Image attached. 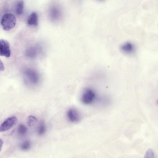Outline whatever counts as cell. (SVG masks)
Instances as JSON below:
<instances>
[{
  "label": "cell",
  "instance_id": "cell-15",
  "mask_svg": "<svg viewBox=\"0 0 158 158\" xmlns=\"http://www.w3.org/2000/svg\"><path fill=\"white\" fill-rule=\"evenodd\" d=\"M59 12L58 10L55 8H52L51 12V16L53 19L58 18L59 15Z\"/></svg>",
  "mask_w": 158,
  "mask_h": 158
},
{
  "label": "cell",
  "instance_id": "cell-9",
  "mask_svg": "<svg viewBox=\"0 0 158 158\" xmlns=\"http://www.w3.org/2000/svg\"><path fill=\"white\" fill-rule=\"evenodd\" d=\"M27 23L30 26H37L38 24V16L35 12L32 13L28 17Z\"/></svg>",
  "mask_w": 158,
  "mask_h": 158
},
{
  "label": "cell",
  "instance_id": "cell-5",
  "mask_svg": "<svg viewBox=\"0 0 158 158\" xmlns=\"http://www.w3.org/2000/svg\"><path fill=\"white\" fill-rule=\"evenodd\" d=\"M10 53L9 42L5 40H0V55L9 57L10 55Z\"/></svg>",
  "mask_w": 158,
  "mask_h": 158
},
{
  "label": "cell",
  "instance_id": "cell-10",
  "mask_svg": "<svg viewBox=\"0 0 158 158\" xmlns=\"http://www.w3.org/2000/svg\"><path fill=\"white\" fill-rule=\"evenodd\" d=\"M38 122L37 118L35 116L30 115L28 117L27 119V124L30 127H32L37 123Z\"/></svg>",
  "mask_w": 158,
  "mask_h": 158
},
{
  "label": "cell",
  "instance_id": "cell-13",
  "mask_svg": "<svg viewBox=\"0 0 158 158\" xmlns=\"http://www.w3.org/2000/svg\"><path fill=\"white\" fill-rule=\"evenodd\" d=\"M31 142L28 140L24 141L20 145V149L23 151H27L30 150L31 148Z\"/></svg>",
  "mask_w": 158,
  "mask_h": 158
},
{
  "label": "cell",
  "instance_id": "cell-8",
  "mask_svg": "<svg viewBox=\"0 0 158 158\" xmlns=\"http://www.w3.org/2000/svg\"><path fill=\"white\" fill-rule=\"evenodd\" d=\"M120 49L123 52L128 54L132 53L134 50L135 48L132 43L127 42L121 45Z\"/></svg>",
  "mask_w": 158,
  "mask_h": 158
},
{
  "label": "cell",
  "instance_id": "cell-16",
  "mask_svg": "<svg viewBox=\"0 0 158 158\" xmlns=\"http://www.w3.org/2000/svg\"><path fill=\"white\" fill-rule=\"evenodd\" d=\"M4 70V67L2 62L0 60V71Z\"/></svg>",
  "mask_w": 158,
  "mask_h": 158
},
{
  "label": "cell",
  "instance_id": "cell-7",
  "mask_svg": "<svg viewBox=\"0 0 158 158\" xmlns=\"http://www.w3.org/2000/svg\"><path fill=\"white\" fill-rule=\"evenodd\" d=\"M42 47L40 45H37L30 48L28 51V56L31 57H36L39 54L41 53L42 52Z\"/></svg>",
  "mask_w": 158,
  "mask_h": 158
},
{
  "label": "cell",
  "instance_id": "cell-17",
  "mask_svg": "<svg viewBox=\"0 0 158 158\" xmlns=\"http://www.w3.org/2000/svg\"><path fill=\"white\" fill-rule=\"evenodd\" d=\"M3 145V141L0 139V151H1Z\"/></svg>",
  "mask_w": 158,
  "mask_h": 158
},
{
  "label": "cell",
  "instance_id": "cell-11",
  "mask_svg": "<svg viewBox=\"0 0 158 158\" xmlns=\"http://www.w3.org/2000/svg\"><path fill=\"white\" fill-rule=\"evenodd\" d=\"M24 7V2L22 0L19 1L17 3L16 7V12L17 15L22 14L23 12Z\"/></svg>",
  "mask_w": 158,
  "mask_h": 158
},
{
  "label": "cell",
  "instance_id": "cell-3",
  "mask_svg": "<svg viewBox=\"0 0 158 158\" xmlns=\"http://www.w3.org/2000/svg\"><path fill=\"white\" fill-rule=\"evenodd\" d=\"M17 121V118L15 116L8 118L0 125V132L8 130L16 123Z\"/></svg>",
  "mask_w": 158,
  "mask_h": 158
},
{
  "label": "cell",
  "instance_id": "cell-6",
  "mask_svg": "<svg viewBox=\"0 0 158 158\" xmlns=\"http://www.w3.org/2000/svg\"><path fill=\"white\" fill-rule=\"evenodd\" d=\"M67 115L69 120L71 122L77 123L80 120V115L78 112L75 109H69L67 112Z\"/></svg>",
  "mask_w": 158,
  "mask_h": 158
},
{
  "label": "cell",
  "instance_id": "cell-4",
  "mask_svg": "<svg viewBox=\"0 0 158 158\" xmlns=\"http://www.w3.org/2000/svg\"><path fill=\"white\" fill-rule=\"evenodd\" d=\"M95 96L94 92L91 89H87L84 91L81 97V101L85 104L91 103Z\"/></svg>",
  "mask_w": 158,
  "mask_h": 158
},
{
  "label": "cell",
  "instance_id": "cell-2",
  "mask_svg": "<svg viewBox=\"0 0 158 158\" xmlns=\"http://www.w3.org/2000/svg\"><path fill=\"white\" fill-rule=\"evenodd\" d=\"M25 73L29 81L32 84L36 85L39 82L40 76L36 70L32 69H28L25 71Z\"/></svg>",
  "mask_w": 158,
  "mask_h": 158
},
{
  "label": "cell",
  "instance_id": "cell-12",
  "mask_svg": "<svg viewBox=\"0 0 158 158\" xmlns=\"http://www.w3.org/2000/svg\"><path fill=\"white\" fill-rule=\"evenodd\" d=\"M46 131V127L44 123L41 121L38 127L37 132L39 135H43Z\"/></svg>",
  "mask_w": 158,
  "mask_h": 158
},
{
  "label": "cell",
  "instance_id": "cell-1",
  "mask_svg": "<svg viewBox=\"0 0 158 158\" xmlns=\"http://www.w3.org/2000/svg\"><path fill=\"white\" fill-rule=\"evenodd\" d=\"M16 19L12 14L7 13L2 17L1 24L3 29L5 31H9L13 28L15 26Z\"/></svg>",
  "mask_w": 158,
  "mask_h": 158
},
{
  "label": "cell",
  "instance_id": "cell-14",
  "mask_svg": "<svg viewBox=\"0 0 158 158\" xmlns=\"http://www.w3.org/2000/svg\"><path fill=\"white\" fill-rule=\"evenodd\" d=\"M18 133L21 135H24L27 131V128L24 125L22 124H20L17 129Z\"/></svg>",
  "mask_w": 158,
  "mask_h": 158
}]
</instances>
